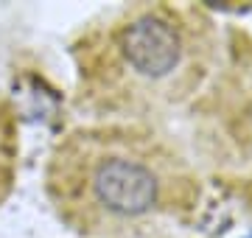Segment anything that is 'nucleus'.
I'll return each instance as SVG.
<instances>
[{"mask_svg": "<svg viewBox=\"0 0 252 238\" xmlns=\"http://www.w3.org/2000/svg\"><path fill=\"white\" fill-rule=\"evenodd\" d=\"M121 48H124L129 67L146 79L168 76L180 64L182 56V39L177 34V28L168 20L154 17V14L137 17L126 28Z\"/></svg>", "mask_w": 252, "mask_h": 238, "instance_id": "2", "label": "nucleus"}, {"mask_svg": "<svg viewBox=\"0 0 252 238\" xmlns=\"http://www.w3.org/2000/svg\"><path fill=\"white\" fill-rule=\"evenodd\" d=\"M87 188L104 213L137 219L160 199V179L152 168L129 154H104L90 165Z\"/></svg>", "mask_w": 252, "mask_h": 238, "instance_id": "1", "label": "nucleus"}]
</instances>
